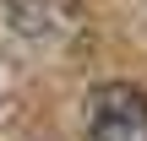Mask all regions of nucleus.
Wrapping results in <instances>:
<instances>
[{
	"instance_id": "1",
	"label": "nucleus",
	"mask_w": 147,
	"mask_h": 141,
	"mask_svg": "<svg viewBox=\"0 0 147 141\" xmlns=\"http://www.w3.org/2000/svg\"><path fill=\"white\" fill-rule=\"evenodd\" d=\"M87 141H147V92L104 82L87 92Z\"/></svg>"
},
{
	"instance_id": "2",
	"label": "nucleus",
	"mask_w": 147,
	"mask_h": 141,
	"mask_svg": "<svg viewBox=\"0 0 147 141\" xmlns=\"http://www.w3.org/2000/svg\"><path fill=\"white\" fill-rule=\"evenodd\" d=\"M5 16L22 38H65L82 16V0H5Z\"/></svg>"
}]
</instances>
